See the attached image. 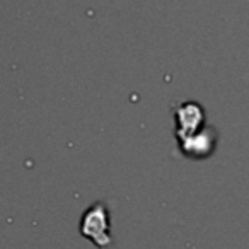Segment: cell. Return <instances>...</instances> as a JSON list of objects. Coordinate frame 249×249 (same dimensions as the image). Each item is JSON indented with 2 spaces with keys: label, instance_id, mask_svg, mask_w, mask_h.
Masks as SVG:
<instances>
[{
  "label": "cell",
  "instance_id": "6da1fadb",
  "mask_svg": "<svg viewBox=\"0 0 249 249\" xmlns=\"http://www.w3.org/2000/svg\"><path fill=\"white\" fill-rule=\"evenodd\" d=\"M80 234L97 248H109L113 237H111L109 212H107L106 205L97 201L84 212L82 220H80Z\"/></svg>",
  "mask_w": 249,
  "mask_h": 249
},
{
  "label": "cell",
  "instance_id": "7a4b0ae2",
  "mask_svg": "<svg viewBox=\"0 0 249 249\" xmlns=\"http://www.w3.org/2000/svg\"><path fill=\"white\" fill-rule=\"evenodd\" d=\"M179 149L190 159H205L215 150L217 145V132L212 126H203L200 132L190 137L179 139Z\"/></svg>",
  "mask_w": 249,
  "mask_h": 249
},
{
  "label": "cell",
  "instance_id": "3957f363",
  "mask_svg": "<svg viewBox=\"0 0 249 249\" xmlns=\"http://www.w3.org/2000/svg\"><path fill=\"white\" fill-rule=\"evenodd\" d=\"M174 118H176L178 140L193 135V133L200 132L205 126L203 107L196 103H191V101L181 103L179 106H178L176 113H174Z\"/></svg>",
  "mask_w": 249,
  "mask_h": 249
}]
</instances>
